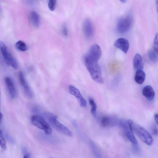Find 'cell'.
I'll return each mask as SVG.
<instances>
[{"label": "cell", "mask_w": 158, "mask_h": 158, "mask_svg": "<svg viewBox=\"0 0 158 158\" xmlns=\"http://www.w3.org/2000/svg\"><path fill=\"white\" fill-rule=\"evenodd\" d=\"M84 63L93 80L98 83H103V79L98 61L90 59L86 55L84 58Z\"/></svg>", "instance_id": "1"}, {"label": "cell", "mask_w": 158, "mask_h": 158, "mask_svg": "<svg viewBox=\"0 0 158 158\" xmlns=\"http://www.w3.org/2000/svg\"><path fill=\"white\" fill-rule=\"evenodd\" d=\"M44 116L52 126L57 131L67 136H72V132L57 120L56 115L51 113L47 112L44 114Z\"/></svg>", "instance_id": "2"}, {"label": "cell", "mask_w": 158, "mask_h": 158, "mask_svg": "<svg viewBox=\"0 0 158 158\" xmlns=\"http://www.w3.org/2000/svg\"><path fill=\"white\" fill-rule=\"evenodd\" d=\"M132 127L133 131H134L144 143L149 146L153 144V139L151 135L145 128L133 122Z\"/></svg>", "instance_id": "3"}, {"label": "cell", "mask_w": 158, "mask_h": 158, "mask_svg": "<svg viewBox=\"0 0 158 158\" xmlns=\"http://www.w3.org/2000/svg\"><path fill=\"white\" fill-rule=\"evenodd\" d=\"M32 124L37 127L43 130L45 134L50 135L52 132L50 125L41 116L34 115L31 118Z\"/></svg>", "instance_id": "4"}, {"label": "cell", "mask_w": 158, "mask_h": 158, "mask_svg": "<svg viewBox=\"0 0 158 158\" xmlns=\"http://www.w3.org/2000/svg\"><path fill=\"white\" fill-rule=\"evenodd\" d=\"M0 50L6 64L15 69H17L18 65L16 60L8 51L5 44L2 41H0Z\"/></svg>", "instance_id": "5"}, {"label": "cell", "mask_w": 158, "mask_h": 158, "mask_svg": "<svg viewBox=\"0 0 158 158\" xmlns=\"http://www.w3.org/2000/svg\"><path fill=\"white\" fill-rule=\"evenodd\" d=\"M132 23V19L130 15L120 18L117 24V30L118 33L124 34L130 29Z\"/></svg>", "instance_id": "6"}, {"label": "cell", "mask_w": 158, "mask_h": 158, "mask_svg": "<svg viewBox=\"0 0 158 158\" xmlns=\"http://www.w3.org/2000/svg\"><path fill=\"white\" fill-rule=\"evenodd\" d=\"M83 30L85 37L88 39L91 38L94 35V28L90 19H86L83 22Z\"/></svg>", "instance_id": "7"}, {"label": "cell", "mask_w": 158, "mask_h": 158, "mask_svg": "<svg viewBox=\"0 0 158 158\" xmlns=\"http://www.w3.org/2000/svg\"><path fill=\"white\" fill-rule=\"evenodd\" d=\"M101 54L102 51L100 47L98 44H94L91 46L86 56L90 59L98 61Z\"/></svg>", "instance_id": "8"}, {"label": "cell", "mask_w": 158, "mask_h": 158, "mask_svg": "<svg viewBox=\"0 0 158 158\" xmlns=\"http://www.w3.org/2000/svg\"><path fill=\"white\" fill-rule=\"evenodd\" d=\"M19 78L25 94L28 98H31L33 96L32 93L21 71L19 73Z\"/></svg>", "instance_id": "9"}, {"label": "cell", "mask_w": 158, "mask_h": 158, "mask_svg": "<svg viewBox=\"0 0 158 158\" xmlns=\"http://www.w3.org/2000/svg\"><path fill=\"white\" fill-rule=\"evenodd\" d=\"M69 89L70 93L74 96L78 100L81 106L85 107L87 105L86 101L82 96L79 90L71 85L69 86Z\"/></svg>", "instance_id": "10"}, {"label": "cell", "mask_w": 158, "mask_h": 158, "mask_svg": "<svg viewBox=\"0 0 158 158\" xmlns=\"http://www.w3.org/2000/svg\"><path fill=\"white\" fill-rule=\"evenodd\" d=\"M114 45V47L120 49L125 53L127 52L129 47L127 40L123 38H119L116 40Z\"/></svg>", "instance_id": "11"}, {"label": "cell", "mask_w": 158, "mask_h": 158, "mask_svg": "<svg viewBox=\"0 0 158 158\" xmlns=\"http://www.w3.org/2000/svg\"><path fill=\"white\" fill-rule=\"evenodd\" d=\"M118 123L116 118L110 116H105L102 118L101 121L102 125L105 127H113Z\"/></svg>", "instance_id": "12"}, {"label": "cell", "mask_w": 158, "mask_h": 158, "mask_svg": "<svg viewBox=\"0 0 158 158\" xmlns=\"http://www.w3.org/2000/svg\"><path fill=\"white\" fill-rule=\"evenodd\" d=\"M143 95L149 101H152L154 99L155 93L152 87L147 85L143 87L142 91Z\"/></svg>", "instance_id": "13"}, {"label": "cell", "mask_w": 158, "mask_h": 158, "mask_svg": "<svg viewBox=\"0 0 158 158\" xmlns=\"http://www.w3.org/2000/svg\"><path fill=\"white\" fill-rule=\"evenodd\" d=\"M5 82L10 97L14 98L16 96V91L12 80L9 77H7L5 78Z\"/></svg>", "instance_id": "14"}, {"label": "cell", "mask_w": 158, "mask_h": 158, "mask_svg": "<svg viewBox=\"0 0 158 158\" xmlns=\"http://www.w3.org/2000/svg\"><path fill=\"white\" fill-rule=\"evenodd\" d=\"M133 67L135 70H142L143 67V62L140 54L137 53L135 55L133 58Z\"/></svg>", "instance_id": "15"}, {"label": "cell", "mask_w": 158, "mask_h": 158, "mask_svg": "<svg viewBox=\"0 0 158 158\" xmlns=\"http://www.w3.org/2000/svg\"><path fill=\"white\" fill-rule=\"evenodd\" d=\"M30 18L32 25L35 27H38L40 25V20L39 14L35 11H31L30 14Z\"/></svg>", "instance_id": "16"}, {"label": "cell", "mask_w": 158, "mask_h": 158, "mask_svg": "<svg viewBox=\"0 0 158 158\" xmlns=\"http://www.w3.org/2000/svg\"><path fill=\"white\" fill-rule=\"evenodd\" d=\"M146 75L142 70H137L135 76V80L137 84L141 85L143 84L145 79Z\"/></svg>", "instance_id": "17"}, {"label": "cell", "mask_w": 158, "mask_h": 158, "mask_svg": "<svg viewBox=\"0 0 158 158\" xmlns=\"http://www.w3.org/2000/svg\"><path fill=\"white\" fill-rule=\"evenodd\" d=\"M123 129L126 136L130 141L134 145L137 144V141L133 134V131L130 129L128 125Z\"/></svg>", "instance_id": "18"}, {"label": "cell", "mask_w": 158, "mask_h": 158, "mask_svg": "<svg viewBox=\"0 0 158 158\" xmlns=\"http://www.w3.org/2000/svg\"><path fill=\"white\" fill-rule=\"evenodd\" d=\"M15 46L16 48L18 51L21 52H24L27 50L28 48V46L23 41L19 40L15 44Z\"/></svg>", "instance_id": "19"}, {"label": "cell", "mask_w": 158, "mask_h": 158, "mask_svg": "<svg viewBox=\"0 0 158 158\" xmlns=\"http://www.w3.org/2000/svg\"><path fill=\"white\" fill-rule=\"evenodd\" d=\"M158 53L154 50L151 49L148 52V56L149 60L152 63H156L158 60Z\"/></svg>", "instance_id": "20"}, {"label": "cell", "mask_w": 158, "mask_h": 158, "mask_svg": "<svg viewBox=\"0 0 158 158\" xmlns=\"http://www.w3.org/2000/svg\"><path fill=\"white\" fill-rule=\"evenodd\" d=\"M89 102L91 107V113L93 116H95L97 108L96 104L94 100L91 98H89Z\"/></svg>", "instance_id": "21"}, {"label": "cell", "mask_w": 158, "mask_h": 158, "mask_svg": "<svg viewBox=\"0 0 158 158\" xmlns=\"http://www.w3.org/2000/svg\"><path fill=\"white\" fill-rule=\"evenodd\" d=\"M0 146L4 150L6 149V143L5 139L2 131L0 129Z\"/></svg>", "instance_id": "22"}, {"label": "cell", "mask_w": 158, "mask_h": 158, "mask_svg": "<svg viewBox=\"0 0 158 158\" xmlns=\"http://www.w3.org/2000/svg\"><path fill=\"white\" fill-rule=\"evenodd\" d=\"M56 2V0H48V7L51 11L55 10Z\"/></svg>", "instance_id": "23"}, {"label": "cell", "mask_w": 158, "mask_h": 158, "mask_svg": "<svg viewBox=\"0 0 158 158\" xmlns=\"http://www.w3.org/2000/svg\"><path fill=\"white\" fill-rule=\"evenodd\" d=\"M6 139L11 144H14L15 143V141L14 139L9 134H6Z\"/></svg>", "instance_id": "24"}, {"label": "cell", "mask_w": 158, "mask_h": 158, "mask_svg": "<svg viewBox=\"0 0 158 158\" xmlns=\"http://www.w3.org/2000/svg\"><path fill=\"white\" fill-rule=\"evenodd\" d=\"M158 34L156 35L154 43V50L157 53H158Z\"/></svg>", "instance_id": "25"}, {"label": "cell", "mask_w": 158, "mask_h": 158, "mask_svg": "<svg viewBox=\"0 0 158 158\" xmlns=\"http://www.w3.org/2000/svg\"><path fill=\"white\" fill-rule=\"evenodd\" d=\"M152 133L156 136L158 135V129L156 125L153 124L152 126Z\"/></svg>", "instance_id": "26"}, {"label": "cell", "mask_w": 158, "mask_h": 158, "mask_svg": "<svg viewBox=\"0 0 158 158\" xmlns=\"http://www.w3.org/2000/svg\"><path fill=\"white\" fill-rule=\"evenodd\" d=\"M62 32L64 36H67L68 34V31L66 26L63 25L62 29Z\"/></svg>", "instance_id": "27"}, {"label": "cell", "mask_w": 158, "mask_h": 158, "mask_svg": "<svg viewBox=\"0 0 158 158\" xmlns=\"http://www.w3.org/2000/svg\"><path fill=\"white\" fill-rule=\"evenodd\" d=\"M158 114L157 113H156L155 114L154 116V119H155V121L156 123V124L157 125L158 124Z\"/></svg>", "instance_id": "28"}, {"label": "cell", "mask_w": 158, "mask_h": 158, "mask_svg": "<svg viewBox=\"0 0 158 158\" xmlns=\"http://www.w3.org/2000/svg\"><path fill=\"white\" fill-rule=\"evenodd\" d=\"M31 157V155L30 153L27 152L24 154L23 158H29Z\"/></svg>", "instance_id": "29"}, {"label": "cell", "mask_w": 158, "mask_h": 158, "mask_svg": "<svg viewBox=\"0 0 158 158\" xmlns=\"http://www.w3.org/2000/svg\"><path fill=\"white\" fill-rule=\"evenodd\" d=\"M2 114L0 108V124H1L2 120Z\"/></svg>", "instance_id": "30"}, {"label": "cell", "mask_w": 158, "mask_h": 158, "mask_svg": "<svg viewBox=\"0 0 158 158\" xmlns=\"http://www.w3.org/2000/svg\"><path fill=\"white\" fill-rule=\"evenodd\" d=\"M121 2L123 3H125L126 2V0H119Z\"/></svg>", "instance_id": "31"}, {"label": "cell", "mask_w": 158, "mask_h": 158, "mask_svg": "<svg viewBox=\"0 0 158 158\" xmlns=\"http://www.w3.org/2000/svg\"><path fill=\"white\" fill-rule=\"evenodd\" d=\"M1 94H0V101H1Z\"/></svg>", "instance_id": "32"}]
</instances>
